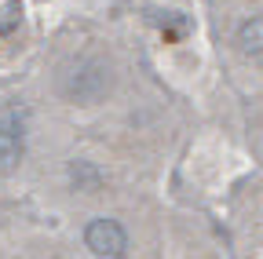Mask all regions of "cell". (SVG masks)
<instances>
[{
    "instance_id": "4",
    "label": "cell",
    "mask_w": 263,
    "mask_h": 259,
    "mask_svg": "<svg viewBox=\"0 0 263 259\" xmlns=\"http://www.w3.org/2000/svg\"><path fill=\"white\" fill-rule=\"evenodd\" d=\"M238 51L249 58H263V15H252L238 26Z\"/></svg>"
},
{
    "instance_id": "1",
    "label": "cell",
    "mask_w": 263,
    "mask_h": 259,
    "mask_svg": "<svg viewBox=\"0 0 263 259\" xmlns=\"http://www.w3.org/2000/svg\"><path fill=\"white\" fill-rule=\"evenodd\" d=\"M84 245L103 259H121L128 252V234L117 219H95L84 230Z\"/></svg>"
},
{
    "instance_id": "3",
    "label": "cell",
    "mask_w": 263,
    "mask_h": 259,
    "mask_svg": "<svg viewBox=\"0 0 263 259\" xmlns=\"http://www.w3.org/2000/svg\"><path fill=\"white\" fill-rule=\"evenodd\" d=\"M22 124L15 121H0V172H11L22 161Z\"/></svg>"
},
{
    "instance_id": "2",
    "label": "cell",
    "mask_w": 263,
    "mask_h": 259,
    "mask_svg": "<svg viewBox=\"0 0 263 259\" xmlns=\"http://www.w3.org/2000/svg\"><path fill=\"white\" fill-rule=\"evenodd\" d=\"M103 88H106V73H103V66H95V62H84V66H81V77L70 73V77H66V84H62V91L70 95V99H81V103L95 99Z\"/></svg>"
},
{
    "instance_id": "5",
    "label": "cell",
    "mask_w": 263,
    "mask_h": 259,
    "mask_svg": "<svg viewBox=\"0 0 263 259\" xmlns=\"http://www.w3.org/2000/svg\"><path fill=\"white\" fill-rule=\"evenodd\" d=\"M73 183L81 186V183H88V186H99V175L88 168V165H73Z\"/></svg>"
}]
</instances>
